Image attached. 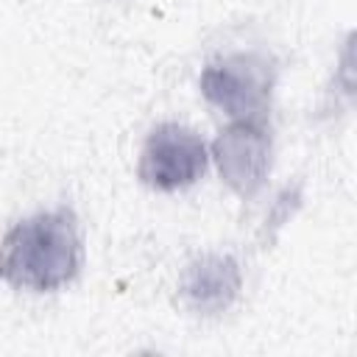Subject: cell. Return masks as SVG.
<instances>
[{
  "mask_svg": "<svg viewBox=\"0 0 357 357\" xmlns=\"http://www.w3.org/2000/svg\"><path fill=\"white\" fill-rule=\"evenodd\" d=\"M81 271L78 220L70 206L31 215L14 223L3 240V279L14 287L50 293Z\"/></svg>",
  "mask_w": 357,
  "mask_h": 357,
  "instance_id": "6da1fadb",
  "label": "cell"
},
{
  "mask_svg": "<svg viewBox=\"0 0 357 357\" xmlns=\"http://www.w3.org/2000/svg\"><path fill=\"white\" fill-rule=\"evenodd\" d=\"M201 95L231 120L268 123L276 61L259 50H240L209 61L201 73Z\"/></svg>",
  "mask_w": 357,
  "mask_h": 357,
  "instance_id": "7a4b0ae2",
  "label": "cell"
},
{
  "mask_svg": "<svg viewBox=\"0 0 357 357\" xmlns=\"http://www.w3.org/2000/svg\"><path fill=\"white\" fill-rule=\"evenodd\" d=\"M209 165L206 142L187 126H156L139 151V181L156 192H176L195 184Z\"/></svg>",
  "mask_w": 357,
  "mask_h": 357,
  "instance_id": "3957f363",
  "label": "cell"
},
{
  "mask_svg": "<svg viewBox=\"0 0 357 357\" xmlns=\"http://www.w3.org/2000/svg\"><path fill=\"white\" fill-rule=\"evenodd\" d=\"M271 153L273 139L268 123L231 120V126H226L212 142V156L220 178L243 201H251L262 190L271 173Z\"/></svg>",
  "mask_w": 357,
  "mask_h": 357,
  "instance_id": "277c9868",
  "label": "cell"
},
{
  "mask_svg": "<svg viewBox=\"0 0 357 357\" xmlns=\"http://www.w3.org/2000/svg\"><path fill=\"white\" fill-rule=\"evenodd\" d=\"M243 290V271L231 254H201L190 259L178 276V296L195 315H218L229 310Z\"/></svg>",
  "mask_w": 357,
  "mask_h": 357,
  "instance_id": "5b68a950",
  "label": "cell"
},
{
  "mask_svg": "<svg viewBox=\"0 0 357 357\" xmlns=\"http://www.w3.org/2000/svg\"><path fill=\"white\" fill-rule=\"evenodd\" d=\"M351 106H357V28L340 45L337 64H335L332 81L326 86V98H324L321 112L324 114H340Z\"/></svg>",
  "mask_w": 357,
  "mask_h": 357,
  "instance_id": "8992f818",
  "label": "cell"
}]
</instances>
